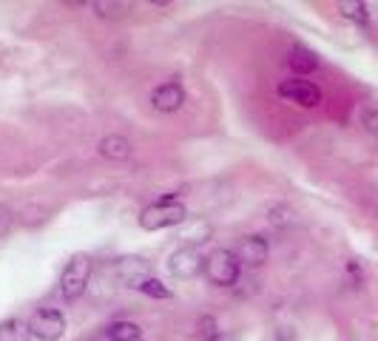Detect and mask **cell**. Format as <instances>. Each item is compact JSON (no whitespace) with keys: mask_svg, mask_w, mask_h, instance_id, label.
<instances>
[{"mask_svg":"<svg viewBox=\"0 0 378 341\" xmlns=\"http://www.w3.org/2000/svg\"><path fill=\"white\" fill-rule=\"evenodd\" d=\"M91 9H94L100 18H114V21H117V18H122L131 6H128V4H105V0H97V4H91Z\"/></svg>","mask_w":378,"mask_h":341,"instance_id":"cell-15","label":"cell"},{"mask_svg":"<svg viewBox=\"0 0 378 341\" xmlns=\"http://www.w3.org/2000/svg\"><path fill=\"white\" fill-rule=\"evenodd\" d=\"M205 276L211 284L217 287H234L236 279H239V259L236 253L231 250H214L208 259H205Z\"/></svg>","mask_w":378,"mask_h":341,"instance_id":"cell-3","label":"cell"},{"mask_svg":"<svg viewBox=\"0 0 378 341\" xmlns=\"http://www.w3.org/2000/svg\"><path fill=\"white\" fill-rule=\"evenodd\" d=\"M29 330L40 341H60V335L66 333V316L55 307H43L29 318Z\"/></svg>","mask_w":378,"mask_h":341,"instance_id":"cell-5","label":"cell"},{"mask_svg":"<svg viewBox=\"0 0 378 341\" xmlns=\"http://www.w3.org/2000/svg\"><path fill=\"white\" fill-rule=\"evenodd\" d=\"M139 290H142L145 296H151V299H171V290H168V287H165L159 279H154V276H151V279H148V282H145Z\"/></svg>","mask_w":378,"mask_h":341,"instance_id":"cell-16","label":"cell"},{"mask_svg":"<svg viewBox=\"0 0 378 341\" xmlns=\"http://www.w3.org/2000/svg\"><path fill=\"white\" fill-rule=\"evenodd\" d=\"M279 97H285L290 103H299L304 108H316L321 103V91L307 80H285V83H279Z\"/></svg>","mask_w":378,"mask_h":341,"instance_id":"cell-6","label":"cell"},{"mask_svg":"<svg viewBox=\"0 0 378 341\" xmlns=\"http://www.w3.org/2000/svg\"><path fill=\"white\" fill-rule=\"evenodd\" d=\"M108 338L111 341H139V327L134 321H114L108 327Z\"/></svg>","mask_w":378,"mask_h":341,"instance_id":"cell-14","label":"cell"},{"mask_svg":"<svg viewBox=\"0 0 378 341\" xmlns=\"http://www.w3.org/2000/svg\"><path fill=\"white\" fill-rule=\"evenodd\" d=\"M205 267V259H202V250L197 245H182L179 250L171 253V262H168V270L173 279H194L200 270Z\"/></svg>","mask_w":378,"mask_h":341,"instance_id":"cell-4","label":"cell"},{"mask_svg":"<svg viewBox=\"0 0 378 341\" xmlns=\"http://www.w3.org/2000/svg\"><path fill=\"white\" fill-rule=\"evenodd\" d=\"M114 270H117V279H120L125 287H137V290L151 279V265H148L145 259H139V256H125V259H120V262L114 265Z\"/></svg>","mask_w":378,"mask_h":341,"instance_id":"cell-7","label":"cell"},{"mask_svg":"<svg viewBox=\"0 0 378 341\" xmlns=\"http://www.w3.org/2000/svg\"><path fill=\"white\" fill-rule=\"evenodd\" d=\"M185 205L176 202L173 194L162 197L156 205H148L142 214H139V225L145 231H162V228H173V225H182L185 222Z\"/></svg>","mask_w":378,"mask_h":341,"instance_id":"cell-1","label":"cell"},{"mask_svg":"<svg viewBox=\"0 0 378 341\" xmlns=\"http://www.w3.org/2000/svg\"><path fill=\"white\" fill-rule=\"evenodd\" d=\"M361 122H364V128H367V131H372V134H378V108H372V105H367V108L361 111Z\"/></svg>","mask_w":378,"mask_h":341,"instance_id":"cell-17","label":"cell"},{"mask_svg":"<svg viewBox=\"0 0 378 341\" xmlns=\"http://www.w3.org/2000/svg\"><path fill=\"white\" fill-rule=\"evenodd\" d=\"M338 12H341L347 21L358 23V26H367V21H370L367 6H364V4H358V0H341V4H338Z\"/></svg>","mask_w":378,"mask_h":341,"instance_id":"cell-13","label":"cell"},{"mask_svg":"<svg viewBox=\"0 0 378 341\" xmlns=\"http://www.w3.org/2000/svg\"><path fill=\"white\" fill-rule=\"evenodd\" d=\"M268 253H270V248H268V242H265L262 236H245V239L239 242L236 259H239V262H248V265H253V267H259V265L268 262Z\"/></svg>","mask_w":378,"mask_h":341,"instance_id":"cell-9","label":"cell"},{"mask_svg":"<svg viewBox=\"0 0 378 341\" xmlns=\"http://www.w3.org/2000/svg\"><path fill=\"white\" fill-rule=\"evenodd\" d=\"M0 341H32V330L21 318H6L0 321Z\"/></svg>","mask_w":378,"mask_h":341,"instance_id":"cell-12","label":"cell"},{"mask_svg":"<svg viewBox=\"0 0 378 341\" xmlns=\"http://www.w3.org/2000/svg\"><path fill=\"white\" fill-rule=\"evenodd\" d=\"M151 103H154L156 111H162V114H173V111H179V108L185 105V88H182L179 83L168 80V83H162V86L154 88Z\"/></svg>","mask_w":378,"mask_h":341,"instance_id":"cell-8","label":"cell"},{"mask_svg":"<svg viewBox=\"0 0 378 341\" xmlns=\"http://www.w3.org/2000/svg\"><path fill=\"white\" fill-rule=\"evenodd\" d=\"M287 66H290L293 71H299V74H307V71H313V69L319 66V57H316L310 49L296 46V49H290V54H287Z\"/></svg>","mask_w":378,"mask_h":341,"instance_id":"cell-11","label":"cell"},{"mask_svg":"<svg viewBox=\"0 0 378 341\" xmlns=\"http://www.w3.org/2000/svg\"><path fill=\"white\" fill-rule=\"evenodd\" d=\"M279 341H296V333L285 327V330H279Z\"/></svg>","mask_w":378,"mask_h":341,"instance_id":"cell-19","label":"cell"},{"mask_svg":"<svg viewBox=\"0 0 378 341\" xmlns=\"http://www.w3.org/2000/svg\"><path fill=\"white\" fill-rule=\"evenodd\" d=\"M131 151H134V145L125 137H120V134H111V137H105L100 142V154L105 159H111V162H125L131 156Z\"/></svg>","mask_w":378,"mask_h":341,"instance_id":"cell-10","label":"cell"},{"mask_svg":"<svg viewBox=\"0 0 378 341\" xmlns=\"http://www.w3.org/2000/svg\"><path fill=\"white\" fill-rule=\"evenodd\" d=\"M9 222H12V216H9V208H4V205H0V233H6Z\"/></svg>","mask_w":378,"mask_h":341,"instance_id":"cell-18","label":"cell"},{"mask_svg":"<svg viewBox=\"0 0 378 341\" xmlns=\"http://www.w3.org/2000/svg\"><path fill=\"white\" fill-rule=\"evenodd\" d=\"M88 279H91V256H86V253L71 256V262L66 265V270L60 276V293H63V299H69V301L80 299L86 293V287H88Z\"/></svg>","mask_w":378,"mask_h":341,"instance_id":"cell-2","label":"cell"}]
</instances>
